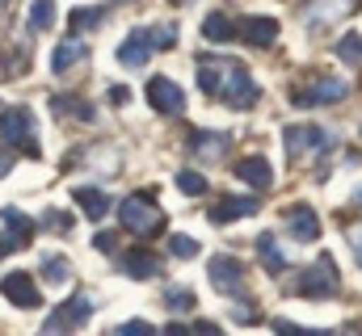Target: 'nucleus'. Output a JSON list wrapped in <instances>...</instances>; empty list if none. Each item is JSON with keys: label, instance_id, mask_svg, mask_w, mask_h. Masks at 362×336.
Instances as JSON below:
<instances>
[{"label": "nucleus", "instance_id": "obj_20", "mask_svg": "<svg viewBox=\"0 0 362 336\" xmlns=\"http://www.w3.org/2000/svg\"><path fill=\"white\" fill-rule=\"evenodd\" d=\"M257 256H262V265H266V273H270V277H282L286 256H282V248H278L274 232H262V236H257Z\"/></svg>", "mask_w": 362, "mask_h": 336}, {"label": "nucleus", "instance_id": "obj_31", "mask_svg": "<svg viewBox=\"0 0 362 336\" xmlns=\"http://www.w3.org/2000/svg\"><path fill=\"white\" fill-rule=\"evenodd\" d=\"M17 72H25V55H4L0 51V80H13Z\"/></svg>", "mask_w": 362, "mask_h": 336}, {"label": "nucleus", "instance_id": "obj_18", "mask_svg": "<svg viewBox=\"0 0 362 336\" xmlns=\"http://www.w3.org/2000/svg\"><path fill=\"white\" fill-rule=\"evenodd\" d=\"M122 269H127V277L144 282V277H156L160 273V256L148 252V248H131V252H122Z\"/></svg>", "mask_w": 362, "mask_h": 336}, {"label": "nucleus", "instance_id": "obj_40", "mask_svg": "<svg viewBox=\"0 0 362 336\" xmlns=\"http://www.w3.org/2000/svg\"><path fill=\"white\" fill-rule=\"evenodd\" d=\"M354 202H358V206H362V189H358V193H354Z\"/></svg>", "mask_w": 362, "mask_h": 336}, {"label": "nucleus", "instance_id": "obj_4", "mask_svg": "<svg viewBox=\"0 0 362 336\" xmlns=\"http://www.w3.org/2000/svg\"><path fill=\"white\" fill-rule=\"evenodd\" d=\"M118 219H122V227H127L131 236H156V232L165 227V210H160L156 202H148L144 193H135V198H122V206H118Z\"/></svg>", "mask_w": 362, "mask_h": 336}, {"label": "nucleus", "instance_id": "obj_41", "mask_svg": "<svg viewBox=\"0 0 362 336\" xmlns=\"http://www.w3.org/2000/svg\"><path fill=\"white\" fill-rule=\"evenodd\" d=\"M0 4H4V0H0Z\"/></svg>", "mask_w": 362, "mask_h": 336}, {"label": "nucleus", "instance_id": "obj_32", "mask_svg": "<svg viewBox=\"0 0 362 336\" xmlns=\"http://www.w3.org/2000/svg\"><path fill=\"white\" fill-rule=\"evenodd\" d=\"M169 248H173V256L189 260V256H198V240H189V236H173V240H169Z\"/></svg>", "mask_w": 362, "mask_h": 336}, {"label": "nucleus", "instance_id": "obj_24", "mask_svg": "<svg viewBox=\"0 0 362 336\" xmlns=\"http://www.w3.org/2000/svg\"><path fill=\"white\" fill-rule=\"evenodd\" d=\"M202 34H206V42H228V38H236V21L223 13H211L202 21Z\"/></svg>", "mask_w": 362, "mask_h": 336}, {"label": "nucleus", "instance_id": "obj_35", "mask_svg": "<svg viewBox=\"0 0 362 336\" xmlns=\"http://www.w3.org/2000/svg\"><path fill=\"white\" fill-rule=\"evenodd\" d=\"M232 316H236V320H240V324H253V320H257V311H253V307H236V311H232Z\"/></svg>", "mask_w": 362, "mask_h": 336}, {"label": "nucleus", "instance_id": "obj_38", "mask_svg": "<svg viewBox=\"0 0 362 336\" xmlns=\"http://www.w3.org/2000/svg\"><path fill=\"white\" fill-rule=\"evenodd\" d=\"M118 332H148V324H144V320H131V324H122Z\"/></svg>", "mask_w": 362, "mask_h": 336}, {"label": "nucleus", "instance_id": "obj_11", "mask_svg": "<svg viewBox=\"0 0 362 336\" xmlns=\"http://www.w3.org/2000/svg\"><path fill=\"white\" fill-rule=\"evenodd\" d=\"M85 59H89V42H85L81 34H68V38L55 42V51H51V72L64 76V72H72V68L85 64Z\"/></svg>", "mask_w": 362, "mask_h": 336}, {"label": "nucleus", "instance_id": "obj_25", "mask_svg": "<svg viewBox=\"0 0 362 336\" xmlns=\"http://www.w3.org/2000/svg\"><path fill=\"white\" fill-rule=\"evenodd\" d=\"M51 25H55V0H34L30 17H25V30L38 34V30H51Z\"/></svg>", "mask_w": 362, "mask_h": 336}, {"label": "nucleus", "instance_id": "obj_33", "mask_svg": "<svg viewBox=\"0 0 362 336\" xmlns=\"http://www.w3.org/2000/svg\"><path fill=\"white\" fill-rule=\"evenodd\" d=\"M42 223H47V227H59V232H68V227H72V219H68L64 210H47V215H42Z\"/></svg>", "mask_w": 362, "mask_h": 336}, {"label": "nucleus", "instance_id": "obj_19", "mask_svg": "<svg viewBox=\"0 0 362 336\" xmlns=\"http://www.w3.org/2000/svg\"><path fill=\"white\" fill-rule=\"evenodd\" d=\"M236 176H240L245 185H253V189H270L274 185V168H270V160H262V156H245V160L236 164Z\"/></svg>", "mask_w": 362, "mask_h": 336}, {"label": "nucleus", "instance_id": "obj_30", "mask_svg": "<svg viewBox=\"0 0 362 336\" xmlns=\"http://www.w3.org/2000/svg\"><path fill=\"white\" fill-rule=\"evenodd\" d=\"M337 55H341L346 64H354V68H358V64H362V38H358V34H346V38L337 42Z\"/></svg>", "mask_w": 362, "mask_h": 336}, {"label": "nucleus", "instance_id": "obj_9", "mask_svg": "<svg viewBox=\"0 0 362 336\" xmlns=\"http://www.w3.org/2000/svg\"><path fill=\"white\" fill-rule=\"evenodd\" d=\"M0 294H4L13 307H25V311L42 307V290H38V282H34L30 273H8V277L0 282Z\"/></svg>", "mask_w": 362, "mask_h": 336}, {"label": "nucleus", "instance_id": "obj_10", "mask_svg": "<svg viewBox=\"0 0 362 336\" xmlns=\"http://www.w3.org/2000/svg\"><path fill=\"white\" fill-rule=\"evenodd\" d=\"M148 101H152V109H160V114H169V118H177L181 109H185V92H181L169 76H152V80H148Z\"/></svg>", "mask_w": 362, "mask_h": 336}, {"label": "nucleus", "instance_id": "obj_2", "mask_svg": "<svg viewBox=\"0 0 362 336\" xmlns=\"http://www.w3.org/2000/svg\"><path fill=\"white\" fill-rule=\"evenodd\" d=\"M0 139L13 143L17 152H25L30 160L38 156V131H34V114L25 105H8L0 109Z\"/></svg>", "mask_w": 362, "mask_h": 336}, {"label": "nucleus", "instance_id": "obj_22", "mask_svg": "<svg viewBox=\"0 0 362 336\" xmlns=\"http://www.w3.org/2000/svg\"><path fill=\"white\" fill-rule=\"evenodd\" d=\"M76 202H81V210L89 215L93 223L110 215V198H105L101 189H89V185H81V189H76Z\"/></svg>", "mask_w": 362, "mask_h": 336}, {"label": "nucleus", "instance_id": "obj_39", "mask_svg": "<svg viewBox=\"0 0 362 336\" xmlns=\"http://www.w3.org/2000/svg\"><path fill=\"white\" fill-rule=\"evenodd\" d=\"M8 168H13V156H8V152H0V176H8Z\"/></svg>", "mask_w": 362, "mask_h": 336}, {"label": "nucleus", "instance_id": "obj_26", "mask_svg": "<svg viewBox=\"0 0 362 336\" xmlns=\"http://www.w3.org/2000/svg\"><path fill=\"white\" fill-rule=\"evenodd\" d=\"M101 21H105V8H72V17H68L72 34H85V30L101 25Z\"/></svg>", "mask_w": 362, "mask_h": 336}, {"label": "nucleus", "instance_id": "obj_3", "mask_svg": "<svg viewBox=\"0 0 362 336\" xmlns=\"http://www.w3.org/2000/svg\"><path fill=\"white\" fill-rule=\"evenodd\" d=\"M337 286H341V273H337V260H333V256H320L316 265H308V269L291 282V290H295L299 299H325V294H337Z\"/></svg>", "mask_w": 362, "mask_h": 336}, {"label": "nucleus", "instance_id": "obj_14", "mask_svg": "<svg viewBox=\"0 0 362 336\" xmlns=\"http://www.w3.org/2000/svg\"><path fill=\"white\" fill-rule=\"evenodd\" d=\"M286 227H291V236H295L299 244H312V240L320 236V219H316V210H312L308 202H299V206L286 210Z\"/></svg>", "mask_w": 362, "mask_h": 336}, {"label": "nucleus", "instance_id": "obj_29", "mask_svg": "<svg viewBox=\"0 0 362 336\" xmlns=\"http://www.w3.org/2000/svg\"><path fill=\"white\" fill-rule=\"evenodd\" d=\"M177 189L181 193H206V176L194 172V168H181L177 172Z\"/></svg>", "mask_w": 362, "mask_h": 336}, {"label": "nucleus", "instance_id": "obj_16", "mask_svg": "<svg viewBox=\"0 0 362 336\" xmlns=\"http://www.w3.org/2000/svg\"><path fill=\"white\" fill-rule=\"evenodd\" d=\"M152 59V42H148V30H131L118 47V64L122 68H144Z\"/></svg>", "mask_w": 362, "mask_h": 336}, {"label": "nucleus", "instance_id": "obj_28", "mask_svg": "<svg viewBox=\"0 0 362 336\" xmlns=\"http://www.w3.org/2000/svg\"><path fill=\"white\" fill-rule=\"evenodd\" d=\"M148 42H152V51H173V47H177V25H156V30H148Z\"/></svg>", "mask_w": 362, "mask_h": 336}, {"label": "nucleus", "instance_id": "obj_7", "mask_svg": "<svg viewBox=\"0 0 362 336\" xmlns=\"http://www.w3.org/2000/svg\"><path fill=\"white\" fill-rule=\"evenodd\" d=\"M93 316V294H76V299H68V303H59L55 307V316L42 324V332H72V328H81L85 320Z\"/></svg>", "mask_w": 362, "mask_h": 336}, {"label": "nucleus", "instance_id": "obj_21", "mask_svg": "<svg viewBox=\"0 0 362 336\" xmlns=\"http://www.w3.org/2000/svg\"><path fill=\"white\" fill-rule=\"evenodd\" d=\"M51 109H55L59 118H76V122H93V118H97L93 105L81 101V97H51Z\"/></svg>", "mask_w": 362, "mask_h": 336}, {"label": "nucleus", "instance_id": "obj_5", "mask_svg": "<svg viewBox=\"0 0 362 336\" xmlns=\"http://www.w3.org/2000/svg\"><path fill=\"white\" fill-rule=\"evenodd\" d=\"M211 286L219 290V294H228V299H245V286H249V269L236 260V256H211Z\"/></svg>", "mask_w": 362, "mask_h": 336}, {"label": "nucleus", "instance_id": "obj_36", "mask_svg": "<svg viewBox=\"0 0 362 336\" xmlns=\"http://www.w3.org/2000/svg\"><path fill=\"white\" fill-rule=\"evenodd\" d=\"M114 244H118V240H114L110 232H101V236H97V248H101V252H114Z\"/></svg>", "mask_w": 362, "mask_h": 336}, {"label": "nucleus", "instance_id": "obj_6", "mask_svg": "<svg viewBox=\"0 0 362 336\" xmlns=\"http://www.w3.org/2000/svg\"><path fill=\"white\" fill-rule=\"evenodd\" d=\"M346 92H350V84L341 80V76H320V80H312L308 88H295L291 92V105H299V109L337 105V101H346Z\"/></svg>", "mask_w": 362, "mask_h": 336}, {"label": "nucleus", "instance_id": "obj_1", "mask_svg": "<svg viewBox=\"0 0 362 336\" xmlns=\"http://www.w3.org/2000/svg\"><path fill=\"white\" fill-rule=\"evenodd\" d=\"M198 88H202L206 97H219V101L232 105V109L257 105V80L249 76V68H245L240 59L202 55V59H198Z\"/></svg>", "mask_w": 362, "mask_h": 336}, {"label": "nucleus", "instance_id": "obj_15", "mask_svg": "<svg viewBox=\"0 0 362 336\" xmlns=\"http://www.w3.org/2000/svg\"><path fill=\"white\" fill-rule=\"evenodd\" d=\"M236 38H245L249 47H274L278 21L274 17H245V21H236Z\"/></svg>", "mask_w": 362, "mask_h": 336}, {"label": "nucleus", "instance_id": "obj_8", "mask_svg": "<svg viewBox=\"0 0 362 336\" xmlns=\"http://www.w3.org/2000/svg\"><path fill=\"white\" fill-rule=\"evenodd\" d=\"M333 148V131H320V126H291L286 131V156L291 160H303L308 152H329Z\"/></svg>", "mask_w": 362, "mask_h": 336}, {"label": "nucleus", "instance_id": "obj_13", "mask_svg": "<svg viewBox=\"0 0 362 336\" xmlns=\"http://www.w3.org/2000/svg\"><path fill=\"white\" fill-rule=\"evenodd\" d=\"M354 4H358V0H303V17H308V25H312V30H320V25L341 21Z\"/></svg>", "mask_w": 362, "mask_h": 336}, {"label": "nucleus", "instance_id": "obj_34", "mask_svg": "<svg viewBox=\"0 0 362 336\" xmlns=\"http://www.w3.org/2000/svg\"><path fill=\"white\" fill-rule=\"evenodd\" d=\"M110 101H114V105H127V101H131V92H127V88H118V84H114V88H110Z\"/></svg>", "mask_w": 362, "mask_h": 336}, {"label": "nucleus", "instance_id": "obj_12", "mask_svg": "<svg viewBox=\"0 0 362 336\" xmlns=\"http://www.w3.org/2000/svg\"><path fill=\"white\" fill-rule=\"evenodd\" d=\"M228 148H232V135H219V131H189V156L202 160V164L219 160Z\"/></svg>", "mask_w": 362, "mask_h": 336}, {"label": "nucleus", "instance_id": "obj_37", "mask_svg": "<svg viewBox=\"0 0 362 336\" xmlns=\"http://www.w3.org/2000/svg\"><path fill=\"white\" fill-rule=\"evenodd\" d=\"M350 244H354V256H358V265H362V227L350 232Z\"/></svg>", "mask_w": 362, "mask_h": 336}, {"label": "nucleus", "instance_id": "obj_17", "mask_svg": "<svg viewBox=\"0 0 362 336\" xmlns=\"http://www.w3.org/2000/svg\"><path fill=\"white\" fill-rule=\"evenodd\" d=\"M257 210H262L257 198H223L219 206H211V223H236V219H249Z\"/></svg>", "mask_w": 362, "mask_h": 336}, {"label": "nucleus", "instance_id": "obj_27", "mask_svg": "<svg viewBox=\"0 0 362 336\" xmlns=\"http://www.w3.org/2000/svg\"><path fill=\"white\" fill-rule=\"evenodd\" d=\"M194 303H198V299H194V290H189V286H169V290H165V307H169V311H194Z\"/></svg>", "mask_w": 362, "mask_h": 336}, {"label": "nucleus", "instance_id": "obj_23", "mask_svg": "<svg viewBox=\"0 0 362 336\" xmlns=\"http://www.w3.org/2000/svg\"><path fill=\"white\" fill-rule=\"evenodd\" d=\"M42 282L55 286V290H64V286L72 282V265H68L64 256H42Z\"/></svg>", "mask_w": 362, "mask_h": 336}]
</instances>
